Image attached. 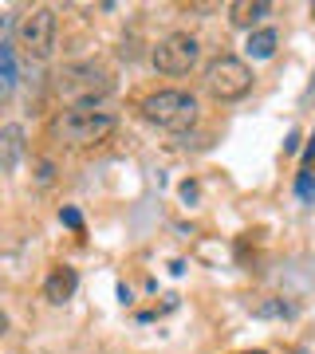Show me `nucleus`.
Segmentation results:
<instances>
[{"label":"nucleus","mask_w":315,"mask_h":354,"mask_svg":"<svg viewBox=\"0 0 315 354\" xmlns=\"http://www.w3.org/2000/svg\"><path fill=\"white\" fill-rule=\"evenodd\" d=\"M118 127V118L111 111H99V106H67V111L55 114L51 122V134L71 146V150H87V146H99L107 142Z\"/></svg>","instance_id":"f257e3e1"},{"label":"nucleus","mask_w":315,"mask_h":354,"mask_svg":"<svg viewBox=\"0 0 315 354\" xmlns=\"http://www.w3.org/2000/svg\"><path fill=\"white\" fill-rule=\"evenodd\" d=\"M55 91L71 106H95V102H102L114 91V79L99 64H63L55 71Z\"/></svg>","instance_id":"f03ea898"},{"label":"nucleus","mask_w":315,"mask_h":354,"mask_svg":"<svg viewBox=\"0 0 315 354\" xmlns=\"http://www.w3.org/2000/svg\"><path fill=\"white\" fill-rule=\"evenodd\" d=\"M197 99L189 91H154L142 99V118L154 122L158 130H170V134H186V130L197 127Z\"/></svg>","instance_id":"7ed1b4c3"},{"label":"nucleus","mask_w":315,"mask_h":354,"mask_svg":"<svg viewBox=\"0 0 315 354\" xmlns=\"http://www.w3.org/2000/svg\"><path fill=\"white\" fill-rule=\"evenodd\" d=\"M55 36H60V20H55V12H51L48 4L28 8L16 20V44H20V51H24L28 59H51Z\"/></svg>","instance_id":"20e7f679"},{"label":"nucleus","mask_w":315,"mask_h":354,"mask_svg":"<svg viewBox=\"0 0 315 354\" xmlns=\"http://www.w3.org/2000/svg\"><path fill=\"white\" fill-rule=\"evenodd\" d=\"M205 87L209 95L221 102H237L252 91V67L237 55H217L213 64L205 67Z\"/></svg>","instance_id":"39448f33"},{"label":"nucleus","mask_w":315,"mask_h":354,"mask_svg":"<svg viewBox=\"0 0 315 354\" xmlns=\"http://www.w3.org/2000/svg\"><path fill=\"white\" fill-rule=\"evenodd\" d=\"M197 55H201L197 36H189V32H170L165 39L154 44L150 64H154V71H162V75H186L189 67L197 64Z\"/></svg>","instance_id":"423d86ee"},{"label":"nucleus","mask_w":315,"mask_h":354,"mask_svg":"<svg viewBox=\"0 0 315 354\" xmlns=\"http://www.w3.org/2000/svg\"><path fill=\"white\" fill-rule=\"evenodd\" d=\"M75 288H79V272L71 264H55L48 272V279H44V299L48 304H67L71 295H75Z\"/></svg>","instance_id":"0eeeda50"},{"label":"nucleus","mask_w":315,"mask_h":354,"mask_svg":"<svg viewBox=\"0 0 315 354\" xmlns=\"http://www.w3.org/2000/svg\"><path fill=\"white\" fill-rule=\"evenodd\" d=\"M268 12H272V4H268V0H233V4H228V24L256 32V24H260Z\"/></svg>","instance_id":"6e6552de"},{"label":"nucleus","mask_w":315,"mask_h":354,"mask_svg":"<svg viewBox=\"0 0 315 354\" xmlns=\"http://www.w3.org/2000/svg\"><path fill=\"white\" fill-rule=\"evenodd\" d=\"M20 153H24V130L16 127V122L0 127V169H4V174H16Z\"/></svg>","instance_id":"1a4fd4ad"},{"label":"nucleus","mask_w":315,"mask_h":354,"mask_svg":"<svg viewBox=\"0 0 315 354\" xmlns=\"http://www.w3.org/2000/svg\"><path fill=\"white\" fill-rule=\"evenodd\" d=\"M276 44H280V32L276 28H256V32H249V55L252 59H272L276 55Z\"/></svg>","instance_id":"9d476101"},{"label":"nucleus","mask_w":315,"mask_h":354,"mask_svg":"<svg viewBox=\"0 0 315 354\" xmlns=\"http://www.w3.org/2000/svg\"><path fill=\"white\" fill-rule=\"evenodd\" d=\"M12 87H16V48L4 39L0 44V91L12 95Z\"/></svg>","instance_id":"9b49d317"},{"label":"nucleus","mask_w":315,"mask_h":354,"mask_svg":"<svg viewBox=\"0 0 315 354\" xmlns=\"http://www.w3.org/2000/svg\"><path fill=\"white\" fill-rule=\"evenodd\" d=\"M252 315H256V319H291V315H296V307L284 304V299H268V304H260Z\"/></svg>","instance_id":"f8f14e48"},{"label":"nucleus","mask_w":315,"mask_h":354,"mask_svg":"<svg viewBox=\"0 0 315 354\" xmlns=\"http://www.w3.org/2000/svg\"><path fill=\"white\" fill-rule=\"evenodd\" d=\"M296 193H300V201L312 205L315 201V177L312 174H300V177H296Z\"/></svg>","instance_id":"ddd939ff"},{"label":"nucleus","mask_w":315,"mask_h":354,"mask_svg":"<svg viewBox=\"0 0 315 354\" xmlns=\"http://www.w3.org/2000/svg\"><path fill=\"white\" fill-rule=\"evenodd\" d=\"M60 221H63L67 228L83 232V213H79V209H71V205H63V209H60Z\"/></svg>","instance_id":"4468645a"},{"label":"nucleus","mask_w":315,"mask_h":354,"mask_svg":"<svg viewBox=\"0 0 315 354\" xmlns=\"http://www.w3.org/2000/svg\"><path fill=\"white\" fill-rule=\"evenodd\" d=\"M177 193H181V201H186V205H193V201H197V181H181V189H177Z\"/></svg>","instance_id":"2eb2a0df"},{"label":"nucleus","mask_w":315,"mask_h":354,"mask_svg":"<svg viewBox=\"0 0 315 354\" xmlns=\"http://www.w3.org/2000/svg\"><path fill=\"white\" fill-rule=\"evenodd\" d=\"M51 174H55V169H51V162H39V185H51Z\"/></svg>","instance_id":"dca6fc26"},{"label":"nucleus","mask_w":315,"mask_h":354,"mask_svg":"<svg viewBox=\"0 0 315 354\" xmlns=\"http://www.w3.org/2000/svg\"><path fill=\"white\" fill-rule=\"evenodd\" d=\"M181 8H186V12H217V4H181Z\"/></svg>","instance_id":"f3484780"},{"label":"nucleus","mask_w":315,"mask_h":354,"mask_svg":"<svg viewBox=\"0 0 315 354\" xmlns=\"http://www.w3.org/2000/svg\"><path fill=\"white\" fill-rule=\"evenodd\" d=\"M315 162V134H312V142H307V150H303V165H312Z\"/></svg>","instance_id":"a211bd4d"},{"label":"nucleus","mask_w":315,"mask_h":354,"mask_svg":"<svg viewBox=\"0 0 315 354\" xmlns=\"http://www.w3.org/2000/svg\"><path fill=\"white\" fill-rule=\"evenodd\" d=\"M284 150H300V134H296V130H291V134H288V142H284Z\"/></svg>","instance_id":"6ab92c4d"},{"label":"nucleus","mask_w":315,"mask_h":354,"mask_svg":"<svg viewBox=\"0 0 315 354\" xmlns=\"http://www.w3.org/2000/svg\"><path fill=\"white\" fill-rule=\"evenodd\" d=\"M249 354H264V351H249Z\"/></svg>","instance_id":"aec40b11"},{"label":"nucleus","mask_w":315,"mask_h":354,"mask_svg":"<svg viewBox=\"0 0 315 354\" xmlns=\"http://www.w3.org/2000/svg\"><path fill=\"white\" fill-rule=\"evenodd\" d=\"M312 16H315V4H312Z\"/></svg>","instance_id":"412c9836"}]
</instances>
